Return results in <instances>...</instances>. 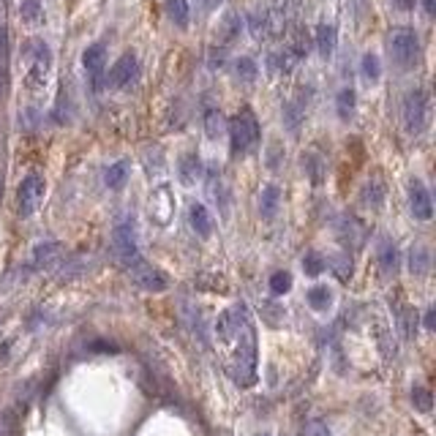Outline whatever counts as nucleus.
<instances>
[{"mask_svg":"<svg viewBox=\"0 0 436 436\" xmlns=\"http://www.w3.org/2000/svg\"><path fill=\"white\" fill-rule=\"evenodd\" d=\"M27 60V87H33V90H38V87H44V82L50 77V69H52V52L47 47V41H41V38H30L25 44V50H22Z\"/></svg>","mask_w":436,"mask_h":436,"instance_id":"nucleus-4","label":"nucleus"},{"mask_svg":"<svg viewBox=\"0 0 436 436\" xmlns=\"http://www.w3.org/2000/svg\"><path fill=\"white\" fill-rule=\"evenodd\" d=\"M169 188L167 185H161V188H155L153 197H150V207H161L164 202H169ZM172 210H175V205H167V213H155V210H150V216H153L158 224H167L169 221V216H172Z\"/></svg>","mask_w":436,"mask_h":436,"instance_id":"nucleus-25","label":"nucleus"},{"mask_svg":"<svg viewBox=\"0 0 436 436\" xmlns=\"http://www.w3.org/2000/svg\"><path fill=\"white\" fill-rule=\"evenodd\" d=\"M136 77V57L126 52L115 66H112V71H109V77H106V85L112 87V90H123L126 85H131V79Z\"/></svg>","mask_w":436,"mask_h":436,"instance_id":"nucleus-11","label":"nucleus"},{"mask_svg":"<svg viewBox=\"0 0 436 436\" xmlns=\"http://www.w3.org/2000/svg\"><path fill=\"white\" fill-rule=\"evenodd\" d=\"M330 265H333L335 276H338L341 281H346V279L352 276V257H349V254H341V257H335Z\"/></svg>","mask_w":436,"mask_h":436,"instance_id":"nucleus-39","label":"nucleus"},{"mask_svg":"<svg viewBox=\"0 0 436 436\" xmlns=\"http://www.w3.org/2000/svg\"><path fill=\"white\" fill-rule=\"evenodd\" d=\"M240 30H243L240 14H237V11H230V14H224V20H221V25H218V38H221L224 44H232V41L240 36Z\"/></svg>","mask_w":436,"mask_h":436,"instance_id":"nucleus-21","label":"nucleus"},{"mask_svg":"<svg viewBox=\"0 0 436 436\" xmlns=\"http://www.w3.org/2000/svg\"><path fill=\"white\" fill-rule=\"evenodd\" d=\"M412 404L420 412H431V390L428 387H414L412 390Z\"/></svg>","mask_w":436,"mask_h":436,"instance_id":"nucleus-38","label":"nucleus"},{"mask_svg":"<svg viewBox=\"0 0 436 436\" xmlns=\"http://www.w3.org/2000/svg\"><path fill=\"white\" fill-rule=\"evenodd\" d=\"M0 436H3V426H0Z\"/></svg>","mask_w":436,"mask_h":436,"instance_id":"nucleus-47","label":"nucleus"},{"mask_svg":"<svg viewBox=\"0 0 436 436\" xmlns=\"http://www.w3.org/2000/svg\"><path fill=\"white\" fill-rule=\"evenodd\" d=\"M303 112H306V106L300 101H286L283 104V126L289 131H297L300 120H303Z\"/></svg>","mask_w":436,"mask_h":436,"instance_id":"nucleus-31","label":"nucleus"},{"mask_svg":"<svg viewBox=\"0 0 436 436\" xmlns=\"http://www.w3.org/2000/svg\"><path fill=\"white\" fill-rule=\"evenodd\" d=\"M270 289H273V295H286V292L292 289V276H289L286 270L273 273V276H270Z\"/></svg>","mask_w":436,"mask_h":436,"instance_id":"nucleus-37","label":"nucleus"},{"mask_svg":"<svg viewBox=\"0 0 436 436\" xmlns=\"http://www.w3.org/2000/svg\"><path fill=\"white\" fill-rule=\"evenodd\" d=\"M262 436H267V434H262Z\"/></svg>","mask_w":436,"mask_h":436,"instance_id":"nucleus-48","label":"nucleus"},{"mask_svg":"<svg viewBox=\"0 0 436 436\" xmlns=\"http://www.w3.org/2000/svg\"><path fill=\"white\" fill-rule=\"evenodd\" d=\"M82 66H85L87 74L99 77L104 71V66H106V47L104 44H90L87 50L82 52Z\"/></svg>","mask_w":436,"mask_h":436,"instance_id":"nucleus-17","label":"nucleus"},{"mask_svg":"<svg viewBox=\"0 0 436 436\" xmlns=\"http://www.w3.org/2000/svg\"><path fill=\"white\" fill-rule=\"evenodd\" d=\"M178 178L183 185H194L197 180L202 178V161L197 153H185L180 155L178 161Z\"/></svg>","mask_w":436,"mask_h":436,"instance_id":"nucleus-14","label":"nucleus"},{"mask_svg":"<svg viewBox=\"0 0 436 436\" xmlns=\"http://www.w3.org/2000/svg\"><path fill=\"white\" fill-rule=\"evenodd\" d=\"M377 259H379V270H382V276H385V279H390V276H395V273H398V248H395V243H393L387 234L379 237Z\"/></svg>","mask_w":436,"mask_h":436,"instance_id":"nucleus-13","label":"nucleus"},{"mask_svg":"<svg viewBox=\"0 0 436 436\" xmlns=\"http://www.w3.org/2000/svg\"><path fill=\"white\" fill-rule=\"evenodd\" d=\"M409 207H412V216H414L417 221H431V218H434L431 194H428L426 183L417 178L409 180Z\"/></svg>","mask_w":436,"mask_h":436,"instance_id":"nucleus-9","label":"nucleus"},{"mask_svg":"<svg viewBox=\"0 0 436 436\" xmlns=\"http://www.w3.org/2000/svg\"><path fill=\"white\" fill-rule=\"evenodd\" d=\"M436 328V308H428L426 311V330H434Z\"/></svg>","mask_w":436,"mask_h":436,"instance_id":"nucleus-42","label":"nucleus"},{"mask_svg":"<svg viewBox=\"0 0 436 436\" xmlns=\"http://www.w3.org/2000/svg\"><path fill=\"white\" fill-rule=\"evenodd\" d=\"M112 248H115V257L123 267H129L134 259H139V246H136V227H134V216H120L115 221V230H112Z\"/></svg>","mask_w":436,"mask_h":436,"instance_id":"nucleus-5","label":"nucleus"},{"mask_svg":"<svg viewBox=\"0 0 436 436\" xmlns=\"http://www.w3.org/2000/svg\"><path fill=\"white\" fill-rule=\"evenodd\" d=\"M224 126H227V120H224L221 109H207V115H205L207 136H210V139H218V136L224 134Z\"/></svg>","mask_w":436,"mask_h":436,"instance_id":"nucleus-33","label":"nucleus"},{"mask_svg":"<svg viewBox=\"0 0 436 436\" xmlns=\"http://www.w3.org/2000/svg\"><path fill=\"white\" fill-rule=\"evenodd\" d=\"M360 74L363 79L368 82V85H377L379 77H382V63H379V57L374 55V52H365L363 55V60H360Z\"/></svg>","mask_w":436,"mask_h":436,"instance_id":"nucleus-24","label":"nucleus"},{"mask_svg":"<svg viewBox=\"0 0 436 436\" xmlns=\"http://www.w3.org/2000/svg\"><path fill=\"white\" fill-rule=\"evenodd\" d=\"M330 300H333V295H330L328 286H314V289H308V306L314 308V311H328Z\"/></svg>","mask_w":436,"mask_h":436,"instance_id":"nucleus-34","label":"nucleus"},{"mask_svg":"<svg viewBox=\"0 0 436 436\" xmlns=\"http://www.w3.org/2000/svg\"><path fill=\"white\" fill-rule=\"evenodd\" d=\"M325 257L322 254H316V251H308L306 257H303V270H306V276H319L322 270H325Z\"/></svg>","mask_w":436,"mask_h":436,"instance_id":"nucleus-36","label":"nucleus"},{"mask_svg":"<svg viewBox=\"0 0 436 436\" xmlns=\"http://www.w3.org/2000/svg\"><path fill=\"white\" fill-rule=\"evenodd\" d=\"M44 194H47V183H44V175H38V172H30L22 178L20 183V188H17V213L27 218V216H33L38 205L44 202Z\"/></svg>","mask_w":436,"mask_h":436,"instance_id":"nucleus-7","label":"nucleus"},{"mask_svg":"<svg viewBox=\"0 0 436 436\" xmlns=\"http://www.w3.org/2000/svg\"><path fill=\"white\" fill-rule=\"evenodd\" d=\"M401 115H404V129L409 131L412 136L423 134L428 126V96H426V90H420V87L409 90L404 99Z\"/></svg>","mask_w":436,"mask_h":436,"instance_id":"nucleus-6","label":"nucleus"},{"mask_svg":"<svg viewBox=\"0 0 436 436\" xmlns=\"http://www.w3.org/2000/svg\"><path fill=\"white\" fill-rule=\"evenodd\" d=\"M335 230H338V240L349 248H360L363 246V240H365V232L360 227L358 218H352V216H341L338 218V224H335Z\"/></svg>","mask_w":436,"mask_h":436,"instance_id":"nucleus-12","label":"nucleus"},{"mask_svg":"<svg viewBox=\"0 0 436 436\" xmlns=\"http://www.w3.org/2000/svg\"><path fill=\"white\" fill-rule=\"evenodd\" d=\"M234 77L240 79V82H254L259 77V66L254 57H237L234 60Z\"/></svg>","mask_w":436,"mask_h":436,"instance_id":"nucleus-29","label":"nucleus"},{"mask_svg":"<svg viewBox=\"0 0 436 436\" xmlns=\"http://www.w3.org/2000/svg\"><path fill=\"white\" fill-rule=\"evenodd\" d=\"M393 3H395V8H398V11H412L417 0H393Z\"/></svg>","mask_w":436,"mask_h":436,"instance_id":"nucleus-43","label":"nucleus"},{"mask_svg":"<svg viewBox=\"0 0 436 436\" xmlns=\"http://www.w3.org/2000/svg\"><path fill=\"white\" fill-rule=\"evenodd\" d=\"M41 14H44L41 0H20V17H22V22L36 25V22H41Z\"/></svg>","mask_w":436,"mask_h":436,"instance_id":"nucleus-32","label":"nucleus"},{"mask_svg":"<svg viewBox=\"0 0 436 436\" xmlns=\"http://www.w3.org/2000/svg\"><path fill=\"white\" fill-rule=\"evenodd\" d=\"M306 436H333V434H330V428L322 420H311L306 426Z\"/></svg>","mask_w":436,"mask_h":436,"instance_id":"nucleus-40","label":"nucleus"},{"mask_svg":"<svg viewBox=\"0 0 436 436\" xmlns=\"http://www.w3.org/2000/svg\"><path fill=\"white\" fill-rule=\"evenodd\" d=\"M232 344H234V352H232V360L227 363V371L234 379V385L251 387L257 382V333H254L251 314L243 319V325H240V330H237Z\"/></svg>","mask_w":436,"mask_h":436,"instance_id":"nucleus-1","label":"nucleus"},{"mask_svg":"<svg viewBox=\"0 0 436 436\" xmlns=\"http://www.w3.org/2000/svg\"><path fill=\"white\" fill-rule=\"evenodd\" d=\"M355 106H358V96H355V90H352V87H344V90L338 93V99H335L338 118H341V120H352Z\"/></svg>","mask_w":436,"mask_h":436,"instance_id":"nucleus-26","label":"nucleus"},{"mask_svg":"<svg viewBox=\"0 0 436 436\" xmlns=\"http://www.w3.org/2000/svg\"><path fill=\"white\" fill-rule=\"evenodd\" d=\"M355 11H358V20L365 14V0H355Z\"/></svg>","mask_w":436,"mask_h":436,"instance_id":"nucleus-45","label":"nucleus"},{"mask_svg":"<svg viewBox=\"0 0 436 436\" xmlns=\"http://www.w3.org/2000/svg\"><path fill=\"white\" fill-rule=\"evenodd\" d=\"M63 262V246L57 240H44L33 248L30 257V270H52Z\"/></svg>","mask_w":436,"mask_h":436,"instance_id":"nucleus-10","label":"nucleus"},{"mask_svg":"<svg viewBox=\"0 0 436 436\" xmlns=\"http://www.w3.org/2000/svg\"><path fill=\"white\" fill-rule=\"evenodd\" d=\"M398 328H401L404 338H414L417 335V314L412 308H401L398 311Z\"/></svg>","mask_w":436,"mask_h":436,"instance_id":"nucleus-35","label":"nucleus"},{"mask_svg":"<svg viewBox=\"0 0 436 436\" xmlns=\"http://www.w3.org/2000/svg\"><path fill=\"white\" fill-rule=\"evenodd\" d=\"M129 172H131V161L129 158H120V161H115L106 172H104V185L106 188H112V191H118V188H123L126 185V180H129Z\"/></svg>","mask_w":436,"mask_h":436,"instance_id":"nucleus-18","label":"nucleus"},{"mask_svg":"<svg viewBox=\"0 0 436 436\" xmlns=\"http://www.w3.org/2000/svg\"><path fill=\"white\" fill-rule=\"evenodd\" d=\"M188 224H191V230L197 232L199 237H210L213 234V218H210V213H207V207L202 202H194L191 210H188Z\"/></svg>","mask_w":436,"mask_h":436,"instance_id":"nucleus-16","label":"nucleus"},{"mask_svg":"<svg viewBox=\"0 0 436 436\" xmlns=\"http://www.w3.org/2000/svg\"><path fill=\"white\" fill-rule=\"evenodd\" d=\"M423 8H426V14H428V17H434L436 14V0H423Z\"/></svg>","mask_w":436,"mask_h":436,"instance_id":"nucleus-44","label":"nucleus"},{"mask_svg":"<svg viewBox=\"0 0 436 436\" xmlns=\"http://www.w3.org/2000/svg\"><path fill=\"white\" fill-rule=\"evenodd\" d=\"M259 123L251 109H240L230 120V148L232 155H246L257 148Z\"/></svg>","mask_w":436,"mask_h":436,"instance_id":"nucleus-3","label":"nucleus"},{"mask_svg":"<svg viewBox=\"0 0 436 436\" xmlns=\"http://www.w3.org/2000/svg\"><path fill=\"white\" fill-rule=\"evenodd\" d=\"M431 270V254L426 246H412L409 248V273L412 276H428Z\"/></svg>","mask_w":436,"mask_h":436,"instance_id":"nucleus-20","label":"nucleus"},{"mask_svg":"<svg viewBox=\"0 0 436 436\" xmlns=\"http://www.w3.org/2000/svg\"><path fill=\"white\" fill-rule=\"evenodd\" d=\"M224 57H227V50H224V47L210 52V69H221V66H224Z\"/></svg>","mask_w":436,"mask_h":436,"instance_id":"nucleus-41","label":"nucleus"},{"mask_svg":"<svg viewBox=\"0 0 436 436\" xmlns=\"http://www.w3.org/2000/svg\"><path fill=\"white\" fill-rule=\"evenodd\" d=\"M303 169L308 172V180L314 185H322L325 180V161L319 158L316 153H303Z\"/></svg>","mask_w":436,"mask_h":436,"instance_id":"nucleus-27","label":"nucleus"},{"mask_svg":"<svg viewBox=\"0 0 436 436\" xmlns=\"http://www.w3.org/2000/svg\"><path fill=\"white\" fill-rule=\"evenodd\" d=\"M126 273L131 276V281L136 283L139 289H145V292H164L167 286H169V279L153 267L150 262H145V259H134L129 267H126Z\"/></svg>","mask_w":436,"mask_h":436,"instance_id":"nucleus-8","label":"nucleus"},{"mask_svg":"<svg viewBox=\"0 0 436 436\" xmlns=\"http://www.w3.org/2000/svg\"><path fill=\"white\" fill-rule=\"evenodd\" d=\"M279 202H281V188L279 185H265L262 188V199H259V210H262V216L265 218H273L276 216V210H279Z\"/></svg>","mask_w":436,"mask_h":436,"instance_id":"nucleus-22","label":"nucleus"},{"mask_svg":"<svg viewBox=\"0 0 436 436\" xmlns=\"http://www.w3.org/2000/svg\"><path fill=\"white\" fill-rule=\"evenodd\" d=\"M224 0H205V8H218Z\"/></svg>","mask_w":436,"mask_h":436,"instance_id":"nucleus-46","label":"nucleus"},{"mask_svg":"<svg viewBox=\"0 0 436 436\" xmlns=\"http://www.w3.org/2000/svg\"><path fill=\"white\" fill-rule=\"evenodd\" d=\"M167 14H169V20L178 27H185L188 25V17H191L188 0H167Z\"/></svg>","mask_w":436,"mask_h":436,"instance_id":"nucleus-30","label":"nucleus"},{"mask_svg":"<svg viewBox=\"0 0 436 436\" xmlns=\"http://www.w3.org/2000/svg\"><path fill=\"white\" fill-rule=\"evenodd\" d=\"M248 27H251V36L254 38H265V36H270V30H273V14L270 11H251L248 14Z\"/></svg>","mask_w":436,"mask_h":436,"instance_id":"nucleus-23","label":"nucleus"},{"mask_svg":"<svg viewBox=\"0 0 436 436\" xmlns=\"http://www.w3.org/2000/svg\"><path fill=\"white\" fill-rule=\"evenodd\" d=\"M207 191H210V197L216 199V205L221 207V213L227 216V213H230V191H227L224 180L216 178V175H210V185H207Z\"/></svg>","mask_w":436,"mask_h":436,"instance_id":"nucleus-28","label":"nucleus"},{"mask_svg":"<svg viewBox=\"0 0 436 436\" xmlns=\"http://www.w3.org/2000/svg\"><path fill=\"white\" fill-rule=\"evenodd\" d=\"M387 197V188L385 183L379 178H368L365 180V185H363V191H360V199H363V205L371 207V210H379L382 202H385Z\"/></svg>","mask_w":436,"mask_h":436,"instance_id":"nucleus-15","label":"nucleus"},{"mask_svg":"<svg viewBox=\"0 0 436 436\" xmlns=\"http://www.w3.org/2000/svg\"><path fill=\"white\" fill-rule=\"evenodd\" d=\"M316 50H319V55L322 57H333L335 52V44H338V36H335V27L328 25V22H319L316 25Z\"/></svg>","mask_w":436,"mask_h":436,"instance_id":"nucleus-19","label":"nucleus"},{"mask_svg":"<svg viewBox=\"0 0 436 436\" xmlns=\"http://www.w3.org/2000/svg\"><path fill=\"white\" fill-rule=\"evenodd\" d=\"M387 50H390V57L398 69H412L420 57V38H417L414 27H393L387 33Z\"/></svg>","mask_w":436,"mask_h":436,"instance_id":"nucleus-2","label":"nucleus"}]
</instances>
